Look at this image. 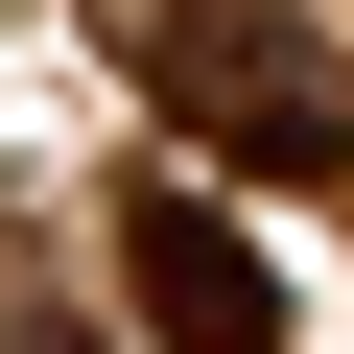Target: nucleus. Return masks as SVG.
I'll return each mask as SVG.
<instances>
[{"label": "nucleus", "instance_id": "obj_1", "mask_svg": "<svg viewBox=\"0 0 354 354\" xmlns=\"http://www.w3.org/2000/svg\"><path fill=\"white\" fill-rule=\"evenodd\" d=\"M142 71H165V118H213V142H260V165H330V142H354V95L307 71L283 0H165Z\"/></svg>", "mask_w": 354, "mask_h": 354}, {"label": "nucleus", "instance_id": "obj_2", "mask_svg": "<svg viewBox=\"0 0 354 354\" xmlns=\"http://www.w3.org/2000/svg\"><path fill=\"white\" fill-rule=\"evenodd\" d=\"M118 260H142V330H165V354H283V283H260V236H236L213 189H142Z\"/></svg>", "mask_w": 354, "mask_h": 354}, {"label": "nucleus", "instance_id": "obj_3", "mask_svg": "<svg viewBox=\"0 0 354 354\" xmlns=\"http://www.w3.org/2000/svg\"><path fill=\"white\" fill-rule=\"evenodd\" d=\"M0 354H95V330H0Z\"/></svg>", "mask_w": 354, "mask_h": 354}]
</instances>
